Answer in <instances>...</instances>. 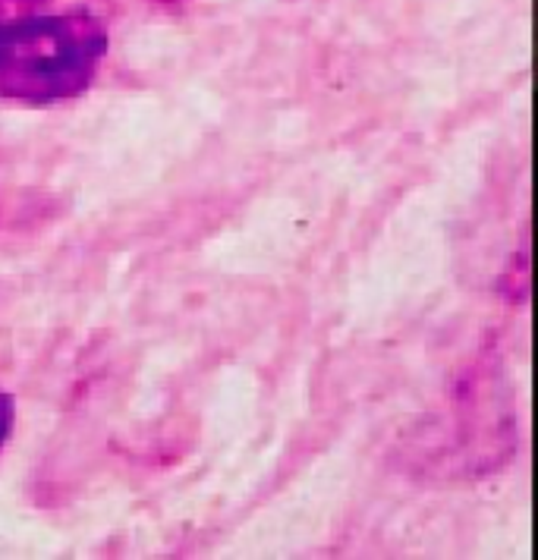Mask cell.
<instances>
[{
  "label": "cell",
  "mask_w": 538,
  "mask_h": 560,
  "mask_svg": "<svg viewBox=\"0 0 538 560\" xmlns=\"http://www.w3.org/2000/svg\"><path fill=\"white\" fill-rule=\"evenodd\" d=\"M104 57L107 28L89 13H35L0 23V102H73L95 82Z\"/></svg>",
  "instance_id": "6da1fadb"
},
{
  "label": "cell",
  "mask_w": 538,
  "mask_h": 560,
  "mask_svg": "<svg viewBox=\"0 0 538 560\" xmlns=\"http://www.w3.org/2000/svg\"><path fill=\"white\" fill-rule=\"evenodd\" d=\"M13 419H16V404H13V397L7 390H0V447L13 434Z\"/></svg>",
  "instance_id": "7a4b0ae2"
}]
</instances>
